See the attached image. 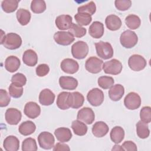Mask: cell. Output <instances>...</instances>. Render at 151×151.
Segmentation results:
<instances>
[{
  "label": "cell",
  "instance_id": "1",
  "mask_svg": "<svg viewBox=\"0 0 151 151\" xmlns=\"http://www.w3.org/2000/svg\"><path fill=\"white\" fill-rule=\"evenodd\" d=\"M1 44L6 48L9 50H15L21 47L22 44V39L18 34L10 32L3 36L4 32L2 30H1Z\"/></svg>",
  "mask_w": 151,
  "mask_h": 151
},
{
  "label": "cell",
  "instance_id": "2",
  "mask_svg": "<svg viewBox=\"0 0 151 151\" xmlns=\"http://www.w3.org/2000/svg\"><path fill=\"white\" fill-rule=\"evenodd\" d=\"M138 41L136 34L131 30L127 29L123 32L120 37V42L122 45L126 48H131L134 47Z\"/></svg>",
  "mask_w": 151,
  "mask_h": 151
},
{
  "label": "cell",
  "instance_id": "3",
  "mask_svg": "<svg viewBox=\"0 0 151 151\" xmlns=\"http://www.w3.org/2000/svg\"><path fill=\"white\" fill-rule=\"evenodd\" d=\"M97 55L102 59L107 60L113 55V49L111 45L107 42L99 41L95 43Z\"/></svg>",
  "mask_w": 151,
  "mask_h": 151
},
{
  "label": "cell",
  "instance_id": "4",
  "mask_svg": "<svg viewBox=\"0 0 151 151\" xmlns=\"http://www.w3.org/2000/svg\"><path fill=\"white\" fill-rule=\"evenodd\" d=\"M88 46L83 41H78L71 47V54L74 58L81 60L84 58L88 54Z\"/></svg>",
  "mask_w": 151,
  "mask_h": 151
},
{
  "label": "cell",
  "instance_id": "5",
  "mask_svg": "<svg viewBox=\"0 0 151 151\" xmlns=\"http://www.w3.org/2000/svg\"><path fill=\"white\" fill-rule=\"evenodd\" d=\"M146 64L147 63L145 58L139 54H133L128 60L129 67L134 71H139L143 70Z\"/></svg>",
  "mask_w": 151,
  "mask_h": 151
},
{
  "label": "cell",
  "instance_id": "6",
  "mask_svg": "<svg viewBox=\"0 0 151 151\" xmlns=\"http://www.w3.org/2000/svg\"><path fill=\"white\" fill-rule=\"evenodd\" d=\"M122 64L117 59H111L105 62L103 64V69L106 74L117 75L121 73L122 70Z\"/></svg>",
  "mask_w": 151,
  "mask_h": 151
},
{
  "label": "cell",
  "instance_id": "7",
  "mask_svg": "<svg viewBox=\"0 0 151 151\" xmlns=\"http://www.w3.org/2000/svg\"><path fill=\"white\" fill-rule=\"evenodd\" d=\"M87 99L93 106H99L104 101L103 92L98 88H94L87 93Z\"/></svg>",
  "mask_w": 151,
  "mask_h": 151
},
{
  "label": "cell",
  "instance_id": "8",
  "mask_svg": "<svg viewBox=\"0 0 151 151\" xmlns=\"http://www.w3.org/2000/svg\"><path fill=\"white\" fill-rule=\"evenodd\" d=\"M38 142L41 148L48 150L54 146L55 139L51 133L48 132H42L38 136Z\"/></svg>",
  "mask_w": 151,
  "mask_h": 151
},
{
  "label": "cell",
  "instance_id": "9",
  "mask_svg": "<svg viewBox=\"0 0 151 151\" xmlns=\"http://www.w3.org/2000/svg\"><path fill=\"white\" fill-rule=\"evenodd\" d=\"M103 62L96 57H90L86 61L85 67L87 71L93 74L100 73L103 68Z\"/></svg>",
  "mask_w": 151,
  "mask_h": 151
},
{
  "label": "cell",
  "instance_id": "10",
  "mask_svg": "<svg viewBox=\"0 0 151 151\" xmlns=\"http://www.w3.org/2000/svg\"><path fill=\"white\" fill-rule=\"evenodd\" d=\"M124 104L127 109L129 110H136L141 105L140 97L135 92H130L125 97Z\"/></svg>",
  "mask_w": 151,
  "mask_h": 151
},
{
  "label": "cell",
  "instance_id": "11",
  "mask_svg": "<svg viewBox=\"0 0 151 151\" xmlns=\"http://www.w3.org/2000/svg\"><path fill=\"white\" fill-rule=\"evenodd\" d=\"M55 41L61 45H68L74 41V36L69 31H57L54 35Z\"/></svg>",
  "mask_w": 151,
  "mask_h": 151
},
{
  "label": "cell",
  "instance_id": "12",
  "mask_svg": "<svg viewBox=\"0 0 151 151\" xmlns=\"http://www.w3.org/2000/svg\"><path fill=\"white\" fill-rule=\"evenodd\" d=\"M22 114L21 111L15 108H9L6 110L5 118L6 122L11 125H17L21 121Z\"/></svg>",
  "mask_w": 151,
  "mask_h": 151
},
{
  "label": "cell",
  "instance_id": "13",
  "mask_svg": "<svg viewBox=\"0 0 151 151\" xmlns=\"http://www.w3.org/2000/svg\"><path fill=\"white\" fill-rule=\"evenodd\" d=\"M77 118L87 124H91L95 119V114L91 108L86 107L81 109L78 111Z\"/></svg>",
  "mask_w": 151,
  "mask_h": 151
},
{
  "label": "cell",
  "instance_id": "14",
  "mask_svg": "<svg viewBox=\"0 0 151 151\" xmlns=\"http://www.w3.org/2000/svg\"><path fill=\"white\" fill-rule=\"evenodd\" d=\"M84 97L82 94L78 91L70 93L68 96L67 102L70 107L78 109L83 105Z\"/></svg>",
  "mask_w": 151,
  "mask_h": 151
},
{
  "label": "cell",
  "instance_id": "15",
  "mask_svg": "<svg viewBox=\"0 0 151 151\" xmlns=\"http://www.w3.org/2000/svg\"><path fill=\"white\" fill-rule=\"evenodd\" d=\"M61 68L65 73L74 74L79 69L78 63L71 58H65L61 63Z\"/></svg>",
  "mask_w": 151,
  "mask_h": 151
},
{
  "label": "cell",
  "instance_id": "16",
  "mask_svg": "<svg viewBox=\"0 0 151 151\" xmlns=\"http://www.w3.org/2000/svg\"><path fill=\"white\" fill-rule=\"evenodd\" d=\"M24 112L25 114L30 119H35L41 113L40 106L34 101H29L25 105Z\"/></svg>",
  "mask_w": 151,
  "mask_h": 151
},
{
  "label": "cell",
  "instance_id": "17",
  "mask_svg": "<svg viewBox=\"0 0 151 151\" xmlns=\"http://www.w3.org/2000/svg\"><path fill=\"white\" fill-rule=\"evenodd\" d=\"M55 23L57 27L60 30L68 29L73 24L72 17L69 15H59L56 18Z\"/></svg>",
  "mask_w": 151,
  "mask_h": 151
},
{
  "label": "cell",
  "instance_id": "18",
  "mask_svg": "<svg viewBox=\"0 0 151 151\" xmlns=\"http://www.w3.org/2000/svg\"><path fill=\"white\" fill-rule=\"evenodd\" d=\"M59 84L63 89L73 90L78 86L77 79L70 76H61L59 78Z\"/></svg>",
  "mask_w": 151,
  "mask_h": 151
},
{
  "label": "cell",
  "instance_id": "19",
  "mask_svg": "<svg viewBox=\"0 0 151 151\" xmlns=\"http://www.w3.org/2000/svg\"><path fill=\"white\" fill-rule=\"evenodd\" d=\"M54 93L48 88L42 90L39 95V102L43 106L52 104L55 100Z\"/></svg>",
  "mask_w": 151,
  "mask_h": 151
},
{
  "label": "cell",
  "instance_id": "20",
  "mask_svg": "<svg viewBox=\"0 0 151 151\" xmlns=\"http://www.w3.org/2000/svg\"><path fill=\"white\" fill-rule=\"evenodd\" d=\"M109 127L107 124L102 121L96 122L92 127L93 134L97 137H102L107 134Z\"/></svg>",
  "mask_w": 151,
  "mask_h": 151
},
{
  "label": "cell",
  "instance_id": "21",
  "mask_svg": "<svg viewBox=\"0 0 151 151\" xmlns=\"http://www.w3.org/2000/svg\"><path fill=\"white\" fill-rule=\"evenodd\" d=\"M124 93V87L120 84H117L113 85L110 88L109 91V96L110 99L114 101L120 100Z\"/></svg>",
  "mask_w": 151,
  "mask_h": 151
},
{
  "label": "cell",
  "instance_id": "22",
  "mask_svg": "<svg viewBox=\"0 0 151 151\" xmlns=\"http://www.w3.org/2000/svg\"><path fill=\"white\" fill-rule=\"evenodd\" d=\"M3 146L6 151H17L19 147V141L14 136H8L5 139Z\"/></svg>",
  "mask_w": 151,
  "mask_h": 151
},
{
  "label": "cell",
  "instance_id": "23",
  "mask_svg": "<svg viewBox=\"0 0 151 151\" xmlns=\"http://www.w3.org/2000/svg\"><path fill=\"white\" fill-rule=\"evenodd\" d=\"M103 24L99 21H94L89 27L88 32L90 36L94 38H100L104 34Z\"/></svg>",
  "mask_w": 151,
  "mask_h": 151
},
{
  "label": "cell",
  "instance_id": "24",
  "mask_svg": "<svg viewBox=\"0 0 151 151\" xmlns=\"http://www.w3.org/2000/svg\"><path fill=\"white\" fill-rule=\"evenodd\" d=\"M105 24L107 28L111 31L118 30L122 26V21L120 18L114 14L108 15L105 20Z\"/></svg>",
  "mask_w": 151,
  "mask_h": 151
},
{
  "label": "cell",
  "instance_id": "25",
  "mask_svg": "<svg viewBox=\"0 0 151 151\" xmlns=\"http://www.w3.org/2000/svg\"><path fill=\"white\" fill-rule=\"evenodd\" d=\"M22 61L27 65L34 67L37 64L38 61L37 54L33 50L28 49L24 52Z\"/></svg>",
  "mask_w": 151,
  "mask_h": 151
},
{
  "label": "cell",
  "instance_id": "26",
  "mask_svg": "<svg viewBox=\"0 0 151 151\" xmlns=\"http://www.w3.org/2000/svg\"><path fill=\"white\" fill-rule=\"evenodd\" d=\"M57 139L61 143L68 142L72 137V133L68 128L59 127L54 131Z\"/></svg>",
  "mask_w": 151,
  "mask_h": 151
},
{
  "label": "cell",
  "instance_id": "27",
  "mask_svg": "<svg viewBox=\"0 0 151 151\" xmlns=\"http://www.w3.org/2000/svg\"><path fill=\"white\" fill-rule=\"evenodd\" d=\"M21 62L19 59L14 55L8 57L5 61V68L10 73H14L17 71L19 68Z\"/></svg>",
  "mask_w": 151,
  "mask_h": 151
},
{
  "label": "cell",
  "instance_id": "28",
  "mask_svg": "<svg viewBox=\"0 0 151 151\" xmlns=\"http://www.w3.org/2000/svg\"><path fill=\"white\" fill-rule=\"evenodd\" d=\"M36 129L35 124L32 121H25L22 123L18 128L19 132L24 136H28L32 134Z\"/></svg>",
  "mask_w": 151,
  "mask_h": 151
},
{
  "label": "cell",
  "instance_id": "29",
  "mask_svg": "<svg viewBox=\"0 0 151 151\" xmlns=\"http://www.w3.org/2000/svg\"><path fill=\"white\" fill-rule=\"evenodd\" d=\"M110 136L111 141L116 144H118L120 143L124 139V129L120 126H115L111 129Z\"/></svg>",
  "mask_w": 151,
  "mask_h": 151
},
{
  "label": "cell",
  "instance_id": "30",
  "mask_svg": "<svg viewBox=\"0 0 151 151\" xmlns=\"http://www.w3.org/2000/svg\"><path fill=\"white\" fill-rule=\"evenodd\" d=\"M71 128L75 134L80 136L85 135L88 129L86 124L78 119L72 122Z\"/></svg>",
  "mask_w": 151,
  "mask_h": 151
},
{
  "label": "cell",
  "instance_id": "31",
  "mask_svg": "<svg viewBox=\"0 0 151 151\" xmlns=\"http://www.w3.org/2000/svg\"><path fill=\"white\" fill-rule=\"evenodd\" d=\"M16 15L18 21L22 25H27L29 22L31 17L30 12L23 8L19 9L16 13Z\"/></svg>",
  "mask_w": 151,
  "mask_h": 151
},
{
  "label": "cell",
  "instance_id": "32",
  "mask_svg": "<svg viewBox=\"0 0 151 151\" xmlns=\"http://www.w3.org/2000/svg\"><path fill=\"white\" fill-rule=\"evenodd\" d=\"M136 133L138 137L140 139H146L150 134V130L147 123L141 120L139 121L136 124Z\"/></svg>",
  "mask_w": 151,
  "mask_h": 151
},
{
  "label": "cell",
  "instance_id": "33",
  "mask_svg": "<svg viewBox=\"0 0 151 151\" xmlns=\"http://www.w3.org/2000/svg\"><path fill=\"white\" fill-rule=\"evenodd\" d=\"M125 23L129 28L131 29H136L140 27L141 21L137 15L130 14L126 17Z\"/></svg>",
  "mask_w": 151,
  "mask_h": 151
},
{
  "label": "cell",
  "instance_id": "34",
  "mask_svg": "<svg viewBox=\"0 0 151 151\" xmlns=\"http://www.w3.org/2000/svg\"><path fill=\"white\" fill-rule=\"evenodd\" d=\"M70 92L63 91L61 92L57 96L56 104L59 109L61 110H67L70 108L68 105L67 99Z\"/></svg>",
  "mask_w": 151,
  "mask_h": 151
},
{
  "label": "cell",
  "instance_id": "35",
  "mask_svg": "<svg viewBox=\"0 0 151 151\" xmlns=\"http://www.w3.org/2000/svg\"><path fill=\"white\" fill-rule=\"evenodd\" d=\"M18 2V0H4L1 2V7L4 12L11 13L17 9Z\"/></svg>",
  "mask_w": 151,
  "mask_h": 151
},
{
  "label": "cell",
  "instance_id": "36",
  "mask_svg": "<svg viewBox=\"0 0 151 151\" xmlns=\"http://www.w3.org/2000/svg\"><path fill=\"white\" fill-rule=\"evenodd\" d=\"M74 18L78 25L80 26L88 25L92 21L91 15L87 13L78 12L75 15Z\"/></svg>",
  "mask_w": 151,
  "mask_h": 151
},
{
  "label": "cell",
  "instance_id": "37",
  "mask_svg": "<svg viewBox=\"0 0 151 151\" xmlns=\"http://www.w3.org/2000/svg\"><path fill=\"white\" fill-rule=\"evenodd\" d=\"M31 9L35 14L42 13L46 9V4L43 0H33L31 4Z\"/></svg>",
  "mask_w": 151,
  "mask_h": 151
},
{
  "label": "cell",
  "instance_id": "38",
  "mask_svg": "<svg viewBox=\"0 0 151 151\" xmlns=\"http://www.w3.org/2000/svg\"><path fill=\"white\" fill-rule=\"evenodd\" d=\"M22 150L23 151H36L37 146L35 140L32 137H28L24 140L22 143Z\"/></svg>",
  "mask_w": 151,
  "mask_h": 151
},
{
  "label": "cell",
  "instance_id": "39",
  "mask_svg": "<svg viewBox=\"0 0 151 151\" xmlns=\"http://www.w3.org/2000/svg\"><path fill=\"white\" fill-rule=\"evenodd\" d=\"M86 29L77 24L73 23L71 28L69 29V32L77 38H81L84 36L86 34Z\"/></svg>",
  "mask_w": 151,
  "mask_h": 151
},
{
  "label": "cell",
  "instance_id": "40",
  "mask_svg": "<svg viewBox=\"0 0 151 151\" xmlns=\"http://www.w3.org/2000/svg\"><path fill=\"white\" fill-rule=\"evenodd\" d=\"M98 84L103 89H108L112 87L114 83L113 77L110 76H101L98 79Z\"/></svg>",
  "mask_w": 151,
  "mask_h": 151
},
{
  "label": "cell",
  "instance_id": "41",
  "mask_svg": "<svg viewBox=\"0 0 151 151\" xmlns=\"http://www.w3.org/2000/svg\"><path fill=\"white\" fill-rule=\"evenodd\" d=\"M78 12L87 13L90 15H93L96 11V6L93 1H90L88 4L80 6L77 9Z\"/></svg>",
  "mask_w": 151,
  "mask_h": 151
},
{
  "label": "cell",
  "instance_id": "42",
  "mask_svg": "<svg viewBox=\"0 0 151 151\" xmlns=\"http://www.w3.org/2000/svg\"><path fill=\"white\" fill-rule=\"evenodd\" d=\"M11 81L12 84L17 86L23 87L27 83V78L23 74L18 73L12 76Z\"/></svg>",
  "mask_w": 151,
  "mask_h": 151
},
{
  "label": "cell",
  "instance_id": "43",
  "mask_svg": "<svg viewBox=\"0 0 151 151\" xmlns=\"http://www.w3.org/2000/svg\"><path fill=\"white\" fill-rule=\"evenodd\" d=\"M141 121L149 123L151 122V108L149 106H145L142 108L140 111Z\"/></svg>",
  "mask_w": 151,
  "mask_h": 151
},
{
  "label": "cell",
  "instance_id": "44",
  "mask_svg": "<svg viewBox=\"0 0 151 151\" xmlns=\"http://www.w3.org/2000/svg\"><path fill=\"white\" fill-rule=\"evenodd\" d=\"M9 95L13 98H19L23 94L22 87H18L11 83L8 88Z\"/></svg>",
  "mask_w": 151,
  "mask_h": 151
},
{
  "label": "cell",
  "instance_id": "45",
  "mask_svg": "<svg viewBox=\"0 0 151 151\" xmlns=\"http://www.w3.org/2000/svg\"><path fill=\"white\" fill-rule=\"evenodd\" d=\"M116 8L121 11L127 10L132 5V1L130 0H116L114 1Z\"/></svg>",
  "mask_w": 151,
  "mask_h": 151
},
{
  "label": "cell",
  "instance_id": "46",
  "mask_svg": "<svg viewBox=\"0 0 151 151\" xmlns=\"http://www.w3.org/2000/svg\"><path fill=\"white\" fill-rule=\"evenodd\" d=\"M11 101V98L7 91L4 89L0 90V106L1 107L7 106Z\"/></svg>",
  "mask_w": 151,
  "mask_h": 151
},
{
  "label": "cell",
  "instance_id": "47",
  "mask_svg": "<svg viewBox=\"0 0 151 151\" xmlns=\"http://www.w3.org/2000/svg\"><path fill=\"white\" fill-rule=\"evenodd\" d=\"M50 71V68L46 64H41L38 65L36 69V74L39 77H44L48 74Z\"/></svg>",
  "mask_w": 151,
  "mask_h": 151
},
{
  "label": "cell",
  "instance_id": "48",
  "mask_svg": "<svg viewBox=\"0 0 151 151\" xmlns=\"http://www.w3.org/2000/svg\"><path fill=\"white\" fill-rule=\"evenodd\" d=\"M122 147L124 150L127 151H136L137 149L136 144L130 140L125 141L122 144Z\"/></svg>",
  "mask_w": 151,
  "mask_h": 151
},
{
  "label": "cell",
  "instance_id": "49",
  "mask_svg": "<svg viewBox=\"0 0 151 151\" xmlns=\"http://www.w3.org/2000/svg\"><path fill=\"white\" fill-rule=\"evenodd\" d=\"M70 149L68 145L61 143H57L53 148L54 151H58V150H70Z\"/></svg>",
  "mask_w": 151,
  "mask_h": 151
},
{
  "label": "cell",
  "instance_id": "50",
  "mask_svg": "<svg viewBox=\"0 0 151 151\" xmlns=\"http://www.w3.org/2000/svg\"><path fill=\"white\" fill-rule=\"evenodd\" d=\"M112 150H124L122 148V147L120 145H116L113 146V147L111 149Z\"/></svg>",
  "mask_w": 151,
  "mask_h": 151
}]
</instances>
